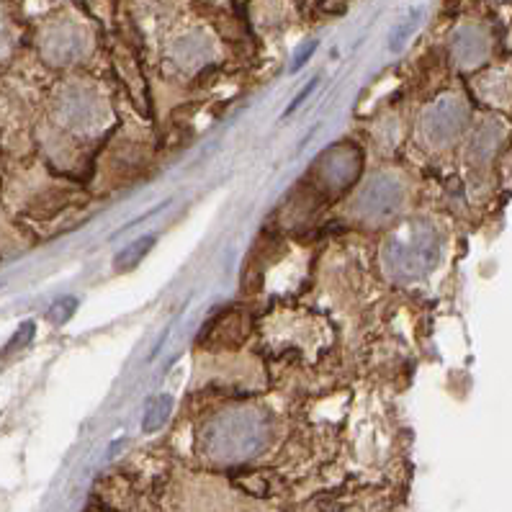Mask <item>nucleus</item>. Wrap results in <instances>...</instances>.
<instances>
[{"instance_id": "f257e3e1", "label": "nucleus", "mask_w": 512, "mask_h": 512, "mask_svg": "<svg viewBox=\"0 0 512 512\" xmlns=\"http://www.w3.org/2000/svg\"><path fill=\"white\" fill-rule=\"evenodd\" d=\"M268 440V422L258 410H232L219 415L201 435L204 453L217 464H242L258 456Z\"/></svg>"}, {"instance_id": "f03ea898", "label": "nucleus", "mask_w": 512, "mask_h": 512, "mask_svg": "<svg viewBox=\"0 0 512 512\" xmlns=\"http://www.w3.org/2000/svg\"><path fill=\"white\" fill-rule=\"evenodd\" d=\"M384 268L397 281L428 276L440 258V240L433 224L412 222L394 232L384 245Z\"/></svg>"}, {"instance_id": "7ed1b4c3", "label": "nucleus", "mask_w": 512, "mask_h": 512, "mask_svg": "<svg viewBox=\"0 0 512 512\" xmlns=\"http://www.w3.org/2000/svg\"><path fill=\"white\" fill-rule=\"evenodd\" d=\"M399 206H402V188L392 178H379V181L368 183L358 196V214L371 222L392 217Z\"/></svg>"}, {"instance_id": "20e7f679", "label": "nucleus", "mask_w": 512, "mask_h": 512, "mask_svg": "<svg viewBox=\"0 0 512 512\" xmlns=\"http://www.w3.org/2000/svg\"><path fill=\"white\" fill-rule=\"evenodd\" d=\"M466 127V106L456 98H443L428 114V134L435 145H446Z\"/></svg>"}, {"instance_id": "39448f33", "label": "nucleus", "mask_w": 512, "mask_h": 512, "mask_svg": "<svg viewBox=\"0 0 512 512\" xmlns=\"http://www.w3.org/2000/svg\"><path fill=\"white\" fill-rule=\"evenodd\" d=\"M358 165H361V160H358V155H353V150H330L317 163V175H320L317 181L327 191H343L353 181V175L358 173Z\"/></svg>"}, {"instance_id": "423d86ee", "label": "nucleus", "mask_w": 512, "mask_h": 512, "mask_svg": "<svg viewBox=\"0 0 512 512\" xmlns=\"http://www.w3.org/2000/svg\"><path fill=\"white\" fill-rule=\"evenodd\" d=\"M489 49V39L487 34L476 29H464L458 31L456 42H453V52H456L458 62H464V65H474V62L482 60L487 55Z\"/></svg>"}, {"instance_id": "0eeeda50", "label": "nucleus", "mask_w": 512, "mask_h": 512, "mask_svg": "<svg viewBox=\"0 0 512 512\" xmlns=\"http://www.w3.org/2000/svg\"><path fill=\"white\" fill-rule=\"evenodd\" d=\"M170 410H173V399H170L168 394H160V397L152 399V404L145 412V420H142L145 433H155L157 428H163L170 417Z\"/></svg>"}, {"instance_id": "6e6552de", "label": "nucleus", "mask_w": 512, "mask_h": 512, "mask_svg": "<svg viewBox=\"0 0 512 512\" xmlns=\"http://www.w3.org/2000/svg\"><path fill=\"white\" fill-rule=\"evenodd\" d=\"M152 245H155V237H139V240H134L132 245H127L119 255H116V268H119V271H124V268L137 266L139 260L150 253Z\"/></svg>"}, {"instance_id": "1a4fd4ad", "label": "nucleus", "mask_w": 512, "mask_h": 512, "mask_svg": "<svg viewBox=\"0 0 512 512\" xmlns=\"http://www.w3.org/2000/svg\"><path fill=\"white\" fill-rule=\"evenodd\" d=\"M75 309H78V299H73V296H67V299H60V302H57L55 307L49 309L47 317L52 322H55V325H62V322H67V320H70V317H73Z\"/></svg>"}, {"instance_id": "9d476101", "label": "nucleus", "mask_w": 512, "mask_h": 512, "mask_svg": "<svg viewBox=\"0 0 512 512\" xmlns=\"http://www.w3.org/2000/svg\"><path fill=\"white\" fill-rule=\"evenodd\" d=\"M417 21H420V11H417V13H412L410 19L404 21V24L399 26L397 31H394V37H392V49H399V47H402L404 42H407V37H410L412 31H415Z\"/></svg>"}, {"instance_id": "9b49d317", "label": "nucleus", "mask_w": 512, "mask_h": 512, "mask_svg": "<svg viewBox=\"0 0 512 512\" xmlns=\"http://www.w3.org/2000/svg\"><path fill=\"white\" fill-rule=\"evenodd\" d=\"M31 338H34V322H26V325L21 327V330L16 332V335H13L11 345H8V348H6V356H8V353H13V350H16V348H21V345L29 343Z\"/></svg>"}, {"instance_id": "f8f14e48", "label": "nucleus", "mask_w": 512, "mask_h": 512, "mask_svg": "<svg viewBox=\"0 0 512 512\" xmlns=\"http://www.w3.org/2000/svg\"><path fill=\"white\" fill-rule=\"evenodd\" d=\"M317 85H320V78H314L312 83H307V85H304V88H302V93H299V96H296L294 101H291V106H289V109H286V116L296 114V111H299V106H302V103L307 101L309 96H312V91H314V88H317Z\"/></svg>"}, {"instance_id": "ddd939ff", "label": "nucleus", "mask_w": 512, "mask_h": 512, "mask_svg": "<svg viewBox=\"0 0 512 512\" xmlns=\"http://www.w3.org/2000/svg\"><path fill=\"white\" fill-rule=\"evenodd\" d=\"M314 49H317V42H309L307 47H304L302 52H299V57H296V62H294V70H299V67H302L304 62L309 60V57H312V52H314Z\"/></svg>"}]
</instances>
